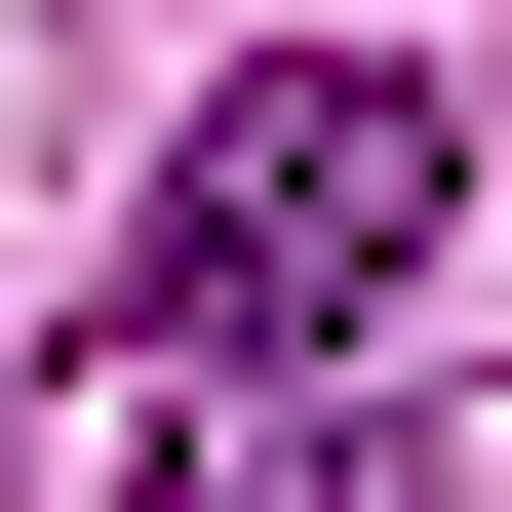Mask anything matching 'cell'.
Instances as JSON below:
<instances>
[{
  "label": "cell",
  "instance_id": "6da1fadb",
  "mask_svg": "<svg viewBox=\"0 0 512 512\" xmlns=\"http://www.w3.org/2000/svg\"><path fill=\"white\" fill-rule=\"evenodd\" d=\"M434 197H473V79H434V40H276V79H197L119 316H158V355H355L394 276H434Z\"/></svg>",
  "mask_w": 512,
  "mask_h": 512
},
{
  "label": "cell",
  "instance_id": "7a4b0ae2",
  "mask_svg": "<svg viewBox=\"0 0 512 512\" xmlns=\"http://www.w3.org/2000/svg\"><path fill=\"white\" fill-rule=\"evenodd\" d=\"M197 512H434V473H394V434H355V394H276V434H237V473H197Z\"/></svg>",
  "mask_w": 512,
  "mask_h": 512
}]
</instances>
